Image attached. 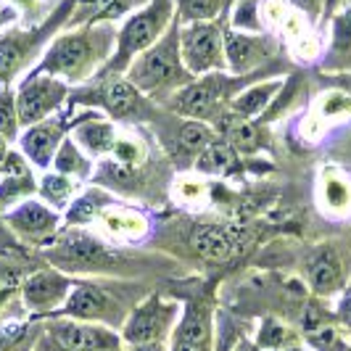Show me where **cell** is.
<instances>
[{
  "mask_svg": "<svg viewBox=\"0 0 351 351\" xmlns=\"http://www.w3.org/2000/svg\"><path fill=\"white\" fill-rule=\"evenodd\" d=\"M32 341L27 325H3L0 328V351H21Z\"/></svg>",
  "mask_w": 351,
  "mask_h": 351,
  "instance_id": "1f68e13d",
  "label": "cell"
},
{
  "mask_svg": "<svg viewBox=\"0 0 351 351\" xmlns=\"http://www.w3.org/2000/svg\"><path fill=\"white\" fill-rule=\"evenodd\" d=\"M130 351H167L164 343H132Z\"/></svg>",
  "mask_w": 351,
  "mask_h": 351,
  "instance_id": "74e56055",
  "label": "cell"
},
{
  "mask_svg": "<svg viewBox=\"0 0 351 351\" xmlns=\"http://www.w3.org/2000/svg\"><path fill=\"white\" fill-rule=\"evenodd\" d=\"M56 167H58V172H64V175H69V172H85V169H88L85 158L80 156V151H77L74 143H64V145H61V151H58V156H56Z\"/></svg>",
  "mask_w": 351,
  "mask_h": 351,
  "instance_id": "d6a6232c",
  "label": "cell"
},
{
  "mask_svg": "<svg viewBox=\"0 0 351 351\" xmlns=\"http://www.w3.org/2000/svg\"><path fill=\"white\" fill-rule=\"evenodd\" d=\"M248 243V230L225 222H195L188 232V246L198 259L222 264L243 254Z\"/></svg>",
  "mask_w": 351,
  "mask_h": 351,
  "instance_id": "ba28073f",
  "label": "cell"
},
{
  "mask_svg": "<svg viewBox=\"0 0 351 351\" xmlns=\"http://www.w3.org/2000/svg\"><path fill=\"white\" fill-rule=\"evenodd\" d=\"M177 14L182 24H193V21H211L222 11L225 0H175Z\"/></svg>",
  "mask_w": 351,
  "mask_h": 351,
  "instance_id": "f546056e",
  "label": "cell"
},
{
  "mask_svg": "<svg viewBox=\"0 0 351 351\" xmlns=\"http://www.w3.org/2000/svg\"><path fill=\"white\" fill-rule=\"evenodd\" d=\"M98 351H122L119 346H114V349H98Z\"/></svg>",
  "mask_w": 351,
  "mask_h": 351,
  "instance_id": "7bdbcfd3",
  "label": "cell"
},
{
  "mask_svg": "<svg viewBox=\"0 0 351 351\" xmlns=\"http://www.w3.org/2000/svg\"><path fill=\"white\" fill-rule=\"evenodd\" d=\"M180 29L182 21L175 19L167 35L151 45L141 58L127 69V77L141 93L148 95H175L177 90L188 88L193 82V74L188 71L182 61V48H180Z\"/></svg>",
  "mask_w": 351,
  "mask_h": 351,
  "instance_id": "6da1fadb",
  "label": "cell"
},
{
  "mask_svg": "<svg viewBox=\"0 0 351 351\" xmlns=\"http://www.w3.org/2000/svg\"><path fill=\"white\" fill-rule=\"evenodd\" d=\"M5 151H8V138L0 135V164H3V158H5Z\"/></svg>",
  "mask_w": 351,
  "mask_h": 351,
  "instance_id": "ab89813d",
  "label": "cell"
},
{
  "mask_svg": "<svg viewBox=\"0 0 351 351\" xmlns=\"http://www.w3.org/2000/svg\"><path fill=\"white\" fill-rule=\"evenodd\" d=\"M98 101L117 119H132V117L148 114V104L143 101L141 90L124 80H108L104 88L98 90Z\"/></svg>",
  "mask_w": 351,
  "mask_h": 351,
  "instance_id": "ffe728a7",
  "label": "cell"
},
{
  "mask_svg": "<svg viewBox=\"0 0 351 351\" xmlns=\"http://www.w3.org/2000/svg\"><path fill=\"white\" fill-rule=\"evenodd\" d=\"M335 319H338V328L351 335V282H349V288L341 293V299H338Z\"/></svg>",
  "mask_w": 351,
  "mask_h": 351,
  "instance_id": "8d00e7d4",
  "label": "cell"
},
{
  "mask_svg": "<svg viewBox=\"0 0 351 351\" xmlns=\"http://www.w3.org/2000/svg\"><path fill=\"white\" fill-rule=\"evenodd\" d=\"M291 66H272V69L256 71V74H246V77H228L222 71H214V74H206L201 80H193L188 88L177 90L175 95L169 98L172 104V111L175 114H182L188 119H198V122H206V119H222V104L225 101H235L238 90L248 88L254 80H267V77H275V74H282Z\"/></svg>",
  "mask_w": 351,
  "mask_h": 351,
  "instance_id": "7a4b0ae2",
  "label": "cell"
},
{
  "mask_svg": "<svg viewBox=\"0 0 351 351\" xmlns=\"http://www.w3.org/2000/svg\"><path fill=\"white\" fill-rule=\"evenodd\" d=\"M180 48H182V61L191 74H214L228 66L225 56V32L214 21H193L182 24L180 29Z\"/></svg>",
  "mask_w": 351,
  "mask_h": 351,
  "instance_id": "8992f818",
  "label": "cell"
},
{
  "mask_svg": "<svg viewBox=\"0 0 351 351\" xmlns=\"http://www.w3.org/2000/svg\"><path fill=\"white\" fill-rule=\"evenodd\" d=\"M214 141H217V135L211 127H206L198 119H185V122H177L167 143L172 145L177 161H191V158L201 156Z\"/></svg>",
  "mask_w": 351,
  "mask_h": 351,
  "instance_id": "44dd1931",
  "label": "cell"
},
{
  "mask_svg": "<svg viewBox=\"0 0 351 351\" xmlns=\"http://www.w3.org/2000/svg\"><path fill=\"white\" fill-rule=\"evenodd\" d=\"M77 143L85 145L93 156L106 154V151H114L117 143H114V127L106 122H88L77 130Z\"/></svg>",
  "mask_w": 351,
  "mask_h": 351,
  "instance_id": "83f0119b",
  "label": "cell"
},
{
  "mask_svg": "<svg viewBox=\"0 0 351 351\" xmlns=\"http://www.w3.org/2000/svg\"><path fill=\"white\" fill-rule=\"evenodd\" d=\"M58 256H64V262L80 264V267H93V269L111 267V264L119 262V256L114 251L104 248L98 241H93L88 235H82V232H66L58 241Z\"/></svg>",
  "mask_w": 351,
  "mask_h": 351,
  "instance_id": "ac0fdd59",
  "label": "cell"
},
{
  "mask_svg": "<svg viewBox=\"0 0 351 351\" xmlns=\"http://www.w3.org/2000/svg\"><path fill=\"white\" fill-rule=\"evenodd\" d=\"M278 51H280L278 40L269 35H246V32H235V29L225 32L228 66L238 77L264 71L269 61H275Z\"/></svg>",
  "mask_w": 351,
  "mask_h": 351,
  "instance_id": "30bf717a",
  "label": "cell"
},
{
  "mask_svg": "<svg viewBox=\"0 0 351 351\" xmlns=\"http://www.w3.org/2000/svg\"><path fill=\"white\" fill-rule=\"evenodd\" d=\"M71 280L58 272H37L24 282V304L32 312H51L61 301L69 299Z\"/></svg>",
  "mask_w": 351,
  "mask_h": 351,
  "instance_id": "e0dca14e",
  "label": "cell"
},
{
  "mask_svg": "<svg viewBox=\"0 0 351 351\" xmlns=\"http://www.w3.org/2000/svg\"><path fill=\"white\" fill-rule=\"evenodd\" d=\"M222 138L235 148L238 156H254L264 148V130L251 119H241L235 114H225L222 119Z\"/></svg>",
  "mask_w": 351,
  "mask_h": 351,
  "instance_id": "603a6c76",
  "label": "cell"
},
{
  "mask_svg": "<svg viewBox=\"0 0 351 351\" xmlns=\"http://www.w3.org/2000/svg\"><path fill=\"white\" fill-rule=\"evenodd\" d=\"M111 32L108 27L101 29H80L74 35L58 37L45 61H43V71L48 74H64L69 80H82L101 58L106 56Z\"/></svg>",
  "mask_w": 351,
  "mask_h": 351,
  "instance_id": "5b68a950",
  "label": "cell"
},
{
  "mask_svg": "<svg viewBox=\"0 0 351 351\" xmlns=\"http://www.w3.org/2000/svg\"><path fill=\"white\" fill-rule=\"evenodd\" d=\"M282 85H285V80H280V77H269V80L248 85V88L241 90V93L235 95V101L230 104V114H235V117H241V119L262 117L264 111H267V106L272 104L275 95L282 90Z\"/></svg>",
  "mask_w": 351,
  "mask_h": 351,
  "instance_id": "7402d4cb",
  "label": "cell"
},
{
  "mask_svg": "<svg viewBox=\"0 0 351 351\" xmlns=\"http://www.w3.org/2000/svg\"><path fill=\"white\" fill-rule=\"evenodd\" d=\"M61 135H64V124L61 122L37 124V127H29V132L21 138V148L29 156V161H35L37 167H48L56 148H58Z\"/></svg>",
  "mask_w": 351,
  "mask_h": 351,
  "instance_id": "d4e9b609",
  "label": "cell"
},
{
  "mask_svg": "<svg viewBox=\"0 0 351 351\" xmlns=\"http://www.w3.org/2000/svg\"><path fill=\"white\" fill-rule=\"evenodd\" d=\"M301 278L315 299L341 296L351 282V264L346 248L338 241H322L304 251Z\"/></svg>",
  "mask_w": 351,
  "mask_h": 351,
  "instance_id": "277c9868",
  "label": "cell"
},
{
  "mask_svg": "<svg viewBox=\"0 0 351 351\" xmlns=\"http://www.w3.org/2000/svg\"><path fill=\"white\" fill-rule=\"evenodd\" d=\"M48 338L66 351H98V349H114V346H119V338L111 333V330L98 328V325L66 322V319L53 322L51 328H48Z\"/></svg>",
  "mask_w": 351,
  "mask_h": 351,
  "instance_id": "5bb4252c",
  "label": "cell"
},
{
  "mask_svg": "<svg viewBox=\"0 0 351 351\" xmlns=\"http://www.w3.org/2000/svg\"><path fill=\"white\" fill-rule=\"evenodd\" d=\"M61 315L74 317V319H90V322H106V325H124L127 317L124 315V301L114 299L111 291H106L101 285H77L74 293L64 301Z\"/></svg>",
  "mask_w": 351,
  "mask_h": 351,
  "instance_id": "9c48e42d",
  "label": "cell"
},
{
  "mask_svg": "<svg viewBox=\"0 0 351 351\" xmlns=\"http://www.w3.org/2000/svg\"><path fill=\"white\" fill-rule=\"evenodd\" d=\"M232 351H262V349H259L256 343H251V341H246V338H243V341H238V343H235V349H232Z\"/></svg>",
  "mask_w": 351,
  "mask_h": 351,
  "instance_id": "f35d334b",
  "label": "cell"
},
{
  "mask_svg": "<svg viewBox=\"0 0 351 351\" xmlns=\"http://www.w3.org/2000/svg\"><path fill=\"white\" fill-rule=\"evenodd\" d=\"M351 119V93L335 88L322 93L315 101V108L304 119V138L317 141L322 132H328L333 122H346Z\"/></svg>",
  "mask_w": 351,
  "mask_h": 351,
  "instance_id": "9a60e30c",
  "label": "cell"
},
{
  "mask_svg": "<svg viewBox=\"0 0 351 351\" xmlns=\"http://www.w3.org/2000/svg\"><path fill=\"white\" fill-rule=\"evenodd\" d=\"M349 351H351V346H349Z\"/></svg>",
  "mask_w": 351,
  "mask_h": 351,
  "instance_id": "ee69618b",
  "label": "cell"
},
{
  "mask_svg": "<svg viewBox=\"0 0 351 351\" xmlns=\"http://www.w3.org/2000/svg\"><path fill=\"white\" fill-rule=\"evenodd\" d=\"M43 193L45 198H51V204H64L71 193V185L66 177H48L43 182Z\"/></svg>",
  "mask_w": 351,
  "mask_h": 351,
  "instance_id": "e575fe53",
  "label": "cell"
},
{
  "mask_svg": "<svg viewBox=\"0 0 351 351\" xmlns=\"http://www.w3.org/2000/svg\"><path fill=\"white\" fill-rule=\"evenodd\" d=\"M16 124H19V111L14 95L11 93H0V135L11 141L16 135Z\"/></svg>",
  "mask_w": 351,
  "mask_h": 351,
  "instance_id": "4dcf8cb0",
  "label": "cell"
},
{
  "mask_svg": "<svg viewBox=\"0 0 351 351\" xmlns=\"http://www.w3.org/2000/svg\"><path fill=\"white\" fill-rule=\"evenodd\" d=\"M214 349V309L209 299H193L172 333V351Z\"/></svg>",
  "mask_w": 351,
  "mask_h": 351,
  "instance_id": "7c38bea8",
  "label": "cell"
},
{
  "mask_svg": "<svg viewBox=\"0 0 351 351\" xmlns=\"http://www.w3.org/2000/svg\"><path fill=\"white\" fill-rule=\"evenodd\" d=\"M71 8H74V3H64L61 8H58V14L53 16L51 24H45V27H40L35 32H16V35H8L0 40V82H11L14 77H16V71L32 58V53L40 48V43L45 40V37H51V32L64 21V16H69Z\"/></svg>",
  "mask_w": 351,
  "mask_h": 351,
  "instance_id": "8fae6325",
  "label": "cell"
},
{
  "mask_svg": "<svg viewBox=\"0 0 351 351\" xmlns=\"http://www.w3.org/2000/svg\"><path fill=\"white\" fill-rule=\"evenodd\" d=\"M135 0H82V8L71 21H104V19L122 16Z\"/></svg>",
  "mask_w": 351,
  "mask_h": 351,
  "instance_id": "f1b7e54d",
  "label": "cell"
},
{
  "mask_svg": "<svg viewBox=\"0 0 351 351\" xmlns=\"http://www.w3.org/2000/svg\"><path fill=\"white\" fill-rule=\"evenodd\" d=\"M288 5H291V8H296L306 21H312V24H315V21H319V16H322V11H325L328 0H288Z\"/></svg>",
  "mask_w": 351,
  "mask_h": 351,
  "instance_id": "d590c367",
  "label": "cell"
},
{
  "mask_svg": "<svg viewBox=\"0 0 351 351\" xmlns=\"http://www.w3.org/2000/svg\"><path fill=\"white\" fill-rule=\"evenodd\" d=\"M195 169L201 175H232V172H238V154L225 138H217L201 156L195 158Z\"/></svg>",
  "mask_w": 351,
  "mask_h": 351,
  "instance_id": "484cf974",
  "label": "cell"
},
{
  "mask_svg": "<svg viewBox=\"0 0 351 351\" xmlns=\"http://www.w3.org/2000/svg\"><path fill=\"white\" fill-rule=\"evenodd\" d=\"M317 209L330 219L351 214V180L338 167H322L317 177Z\"/></svg>",
  "mask_w": 351,
  "mask_h": 351,
  "instance_id": "2e32d148",
  "label": "cell"
},
{
  "mask_svg": "<svg viewBox=\"0 0 351 351\" xmlns=\"http://www.w3.org/2000/svg\"><path fill=\"white\" fill-rule=\"evenodd\" d=\"M8 222L16 228V232L21 235H27V238H32V241H43V238H48L56 225H58V217L53 214L51 209H45L43 204H37V201H27V204H21L11 217H8Z\"/></svg>",
  "mask_w": 351,
  "mask_h": 351,
  "instance_id": "cb8c5ba5",
  "label": "cell"
},
{
  "mask_svg": "<svg viewBox=\"0 0 351 351\" xmlns=\"http://www.w3.org/2000/svg\"><path fill=\"white\" fill-rule=\"evenodd\" d=\"M32 193V175H21V177H8L3 185H0V204L5 201H14L19 195Z\"/></svg>",
  "mask_w": 351,
  "mask_h": 351,
  "instance_id": "836d02e7",
  "label": "cell"
},
{
  "mask_svg": "<svg viewBox=\"0 0 351 351\" xmlns=\"http://www.w3.org/2000/svg\"><path fill=\"white\" fill-rule=\"evenodd\" d=\"M301 335L278 317H267L259 328V335H256V346L267 351H280L288 349V346H299Z\"/></svg>",
  "mask_w": 351,
  "mask_h": 351,
  "instance_id": "4316f807",
  "label": "cell"
},
{
  "mask_svg": "<svg viewBox=\"0 0 351 351\" xmlns=\"http://www.w3.org/2000/svg\"><path fill=\"white\" fill-rule=\"evenodd\" d=\"M172 21H175V0H151L143 11H138L124 24V29L119 32V51L111 58L106 71L127 69V64L138 53H145L167 35Z\"/></svg>",
  "mask_w": 351,
  "mask_h": 351,
  "instance_id": "3957f363",
  "label": "cell"
},
{
  "mask_svg": "<svg viewBox=\"0 0 351 351\" xmlns=\"http://www.w3.org/2000/svg\"><path fill=\"white\" fill-rule=\"evenodd\" d=\"M280 351H309V349H304V346L299 343V346H288V349H280Z\"/></svg>",
  "mask_w": 351,
  "mask_h": 351,
  "instance_id": "b9f144b4",
  "label": "cell"
},
{
  "mask_svg": "<svg viewBox=\"0 0 351 351\" xmlns=\"http://www.w3.org/2000/svg\"><path fill=\"white\" fill-rule=\"evenodd\" d=\"M180 315V304L161 296H148L141 306L132 309L122 328V338L132 343H164V338L175 333V322Z\"/></svg>",
  "mask_w": 351,
  "mask_h": 351,
  "instance_id": "52a82bcc",
  "label": "cell"
},
{
  "mask_svg": "<svg viewBox=\"0 0 351 351\" xmlns=\"http://www.w3.org/2000/svg\"><path fill=\"white\" fill-rule=\"evenodd\" d=\"M66 85L53 77H35L29 80L16 95L19 124H37L43 117H48L56 106L64 101Z\"/></svg>",
  "mask_w": 351,
  "mask_h": 351,
  "instance_id": "4fadbf2b",
  "label": "cell"
},
{
  "mask_svg": "<svg viewBox=\"0 0 351 351\" xmlns=\"http://www.w3.org/2000/svg\"><path fill=\"white\" fill-rule=\"evenodd\" d=\"M8 296H11V288H0V306L8 301Z\"/></svg>",
  "mask_w": 351,
  "mask_h": 351,
  "instance_id": "60d3db41",
  "label": "cell"
},
{
  "mask_svg": "<svg viewBox=\"0 0 351 351\" xmlns=\"http://www.w3.org/2000/svg\"><path fill=\"white\" fill-rule=\"evenodd\" d=\"M322 71L333 74H349L351 71V3H346L333 16V29H330V43L322 56Z\"/></svg>",
  "mask_w": 351,
  "mask_h": 351,
  "instance_id": "d6986e66",
  "label": "cell"
}]
</instances>
